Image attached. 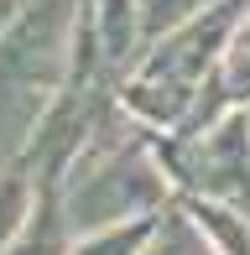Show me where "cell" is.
Returning a JSON list of instances; mask_svg holds the SVG:
<instances>
[{
	"mask_svg": "<svg viewBox=\"0 0 250 255\" xmlns=\"http://www.w3.org/2000/svg\"><path fill=\"white\" fill-rule=\"evenodd\" d=\"M172 198L177 188L167 177L156 130H146L120 99H110L89 130L84 151L73 156L68 177L58 182V208L68 229L84 235V229L146 219V214H162Z\"/></svg>",
	"mask_w": 250,
	"mask_h": 255,
	"instance_id": "1",
	"label": "cell"
},
{
	"mask_svg": "<svg viewBox=\"0 0 250 255\" xmlns=\"http://www.w3.org/2000/svg\"><path fill=\"white\" fill-rule=\"evenodd\" d=\"M162 161L177 198H209L250 214V115L245 110H224L214 125L193 135H167Z\"/></svg>",
	"mask_w": 250,
	"mask_h": 255,
	"instance_id": "2",
	"label": "cell"
},
{
	"mask_svg": "<svg viewBox=\"0 0 250 255\" xmlns=\"http://www.w3.org/2000/svg\"><path fill=\"white\" fill-rule=\"evenodd\" d=\"M68 245H73V229L58 208V193H37L26 224L10 235V245H0V255H68Z\"/></svg>",
	"mask_w": 250,
	"mask_h": 255,
	"instance_id": "3",
	"label": "cell"
},
{
	"mask_svg": "<svg viewBox=\"0 0 250 255\" xmlns=\"http://www.w3.org/2000/svg\"><path fill=\"white\" fill-rule=\"evenodd\" d=\"M193 214V224L209 235V245L219 255H250V214L230 203H209V198H177Z\"/></svg>",
	"mask_w": 250,
	"mask_h": 255,
	"instance_id": "4",
	"label": "cell"
},
{
	"mask_svg": "<svg viewBox=\"0 0 250 255\" xmlns=\"http://www.w3.org/2000/svg\"><path fill=\"white\" fill-rule=\"evenodd\" d=\"M141 255H219V250L209 245V235H203L198 224H193V214L172 198L162 214H156V229H151V240H146Z\"/></svg>",
	"mask_w": 250,
	"mask_h": 255,
	"instance_id": "5",
	"label": "cell"
},
{
	"mask_svg": "<svg viewBox=\"0 0 250 255\" xmlns=\"http://www.w3.org/2000/svg\"><path fill=\"white\" fill-rule=\"evenodd\" d=\"M151 229H156V214L125 219V224H105V229H84V235H73L68 255H141Z\"/></svg>",
	"mask_w": 250,
	"mask_h": 255,
	"instance_id": "6",
	"label": "cell"
},
{
	"mask_svg": "<svg viewBox=\"0 0 250 255\" xmlns=\"http://www.w3.org/2000/svg\"><path fill=\"white\" fill-rule=\"evenodd\" d=\"M219 94L230 110H245L250 104V16L235 26L230 47H224V63H219Z\"/></svg>",
	"mask_w": 250,
	"mask_h": 255,
	"instance_id": "7",
	"label": "cell"
},
{
	"mask_svg": "<svg viewBox=\"0 0 250 255\" xmlns=\"http://www.w3.org/2000/svg\"><path fill=\"white\" fill-rule=\"evenodd\" d=\"M31 203H37V188H31L26 172H21V167L0 172V245H10V235L26 224Z\"/></svg>",
	"mask_w": 250,
	"mask_h": 255,
	"instance_id": "8",
	"label": "cell"
},
{
	"mask_svg": "<svg viewBox=\"0 0 250 255\" xmlns=\"http://www.w3.org/2000/svg\"><path fill=\"white\" fill-rule=\"evenodd\" d=\"M214 0H135V16H141V37L156 42L167 37L172 26H183V21H193L198 10H209Z\"/></svg>",
	"mask_w": 250,
	"mask_h": 255,
	"instance_id": "9",
	"label": "cell"
},
{
	"mask_svg": "<svg viewBox=\"0 0 250 255\" xmlns=\"http://www.w3.org/2000/svg\"><path fill=\"white\" fill-rule=\"evenodd\" d=\"M245 115H250V104H245Z\"/></svg>",
	"mask_w": 250,
	"mask_h": 255,
	"instance_id": "10",
	"label": "cell"
}]
</instances>
